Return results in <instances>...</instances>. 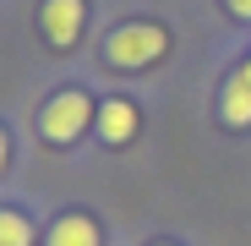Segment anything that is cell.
<instances>
[{"label": "cell", "mask_w": 251, "mask_h": 246, "mask_svg": "<svg viewBox=\"0 0 251 246\" xmlns=\"http://www.w3.org/2000/svg\"><path fill=\"white\" fill-rule=\"evenodd\" d=\"M170 55V33L158 22H120L109 38H104V60L120 66V71H142V66H158Z\"/></svg>", "instance_id": "cell-1"}, {"label": "cell", "mask_w": 251, "mask_h": 246, "mask_svg": "<svg viewBox=\"0 0 251 246\" xmlns=\"http://www.w3.org/2000/svg\"><path fill=\"white\" fill-rule=\"evenodd\" d=\"M93 120H99L93 99L82 93V88H66V93H55V99L44 104V115H38V132H44V142L66 148V142H76L82 132H88Z\"/></svg>", "instance_id": "cell-2"}, {"label": "cell", "mask_w": 251, "mask_h": 246, "mask_svg": "<svg viewBox=\"0 0 251 246\" xmlns=\"http://www.w3.org/2000/svg\"><path fill=\"white\" fill-rule=\"evenodd\" d=\"M82 27H88V6H82V0H44V6H38V33H44L55 50H71L82 38Z\"/></svg>", "instance_id": "cell-3"}, {"label": "cell", "mask_w": 251, "mask_h": 246, "mask_svg": "<svg viewBox=\"0 0 251 246\" xmlns=\"http://www.w3.org/2000/svg\"><path fill=\"white\" fill-rule=\"evenodd\" d=\"M93 126H99V137H104L109 148L131 142V137H137V104H131V99H104Z\"/></svg>", "instance_id": "cell-4"}, {"label": "cell", "mask_w": 251, "mask_h": 246, "mask_svg": "<svg viewBox=\"0 0 251 246\" xmlns=\"http://www.w3.org/2000/svg\"><path fill=\"white\" fill-rule=\"evenodd\" d=\"M219 120L224 126H251V82H246V71H235L229 82H224V93H219Z\"/></svg>", "instance_id": "cell-5"}, {"label": "cell", "mask_w": 251, "mask_h": 246, "mask_svg": "<svg viewBox=\"0 0 251 246\" xmlns=\"http://www.w3.org/2000/svg\"><path fill=\"white\" fill-rule=\"evenodd\" d=\"M50 246H104V230L88 214H60L50 224Z\"/></svg>", "instance_id": "cell-6"}, {"label": "cell", "mask_w": 251, "mask_h": 246, "mask_svg": "<svg viewBox=\"0 0 251 246\" xmlns=\"http://www.w3.org/2000/svg\"><path fill=\"white\" fill-rule=\"evenodd\" d=\"M0 246H33V224L11 208H0Z\"/></svg>", "instance_id": "cell-7"}, {"label": "cell", "mask_w": 251, "mask_h": 246, "mask_svg": "<svg viewBox=\"0 0 251 246\" xmlns=\"http://www.w3.org/2000/svg\"><path fill=\"white\" fill-rule=\"evenodd\" d=\"M224 11L240 17V22H251V0H224Z\"/></svg>", "instance_id": "cell-8"}, {"label": "cell", "mask_w": 251, "mask_h": 246, "mask_svg": "<svg viewBox=\"0 0 251 246\" xmlns=\"http://www.w3.org/2000/svg\"><path fill=\"white\" fill-rule=\"evenodd\" d=\"M6 159H11V142H6V132H0V170H6Z\"/></svg>", "instance_id": "cell-9"}, {"label": "cell", "mask_w": 251, "mask_h": 246, "mask_svg": "<svg viewBox=\"0 0 251 246\" xmlns=\"http://www.w3.org/2000/svg\"><path fill=\"white\" fill-rule=\"evenodd\" d=\"M240 71H246V82H251V55H246V66H240Z\"/></svg>", "instance_id": "cell-10"}, {"label": "cell", "mask_w": 251, "mask_h": 246, "mask_svg": "<svg viewBox=\"0 0 251 246\" xmlns=\"http://www.w3.org/2000/svg\"><path fill=\"white\" fill-rule=\"evenodd\" d=\"M158 246H170V241H158Z\"/></svg>", "instance_id": "cell-11"}]
</instances>
